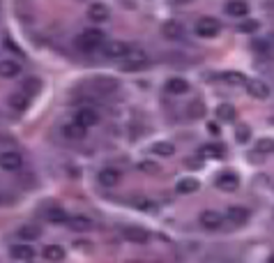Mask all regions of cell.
Returning <instances> with one entry per match:
<instances>
[{"mask_svg": "<svg viewBox=\"0 0 274 263\" xmlns=\"http://www.w3.org/2000/svg\"><path fill=\"white\" fill-rule=\"evenodd\" d=\"M88 18L92 24H104L108 18V7L101 5V2H95V5L88 7Z\"/></svg>", "mask_w": 274, "mask_h": 263, "instance_id": "obj_16", "label": "cell"}, {"mask_svg": "<svg viewBox=\"0 0 274 263\" xmlns=\"http://www.w3.org/2000/svg\"><path fill=\"white\" fill-rule=\"evenodd\" d=\"M122 236H125L129 242H148L150 240L148 231H143V228H134V226H127L125 231H122Z\"/></svg>", "mask_w": 274, "mask_h": 263, "instance_id": "obj_21", "label": "cell"}, {"mask_svg": "<svg viewBox=\"0 0 274 263\" xmlns=\"http://www.w3.org/2000/svg\"><path fill=\"white\" fill-rule=\"evenodd\" d=\"M76 48L78 51H83V54H90V51H95V48H101L104 44V30L101 28H85L81 35L76 37Z\"/></svg>", "mask_w": 274, "mask_h": 263, "instance_id": "obj_1", "label": "cell"}, {"mask_svg": "<svg viewBox=\"0 0 274 263\" xmlns=\"http://www.w3.org/2000/svg\"><path fill=\"white\" fill-rule=\"evenodd\" d=\"M74 120L81 122L83 127H95V125H99V114L92 111V108H78L76 114H74Z\"/></svg>", "mask_w": 274, "mask_h": 263, "instance_id": "obj_10", "label": "cell"}, {"mask_svg": "<svg viewBox=\"0 0 274 263\" xmlns=\"http://www.w3.org/2000/svg\"><path fill=\"white\" fill-rule=\"evenodd\" d=\"M9 256L14 258V261H32L35 258V250L30 245H12L9 247Z\"/></svg>", "mask_w": 274, "mask_h": 263, "instance_id": "obj_15", "label": "cell"}, {"mask_svg": "<svg viewBox=\"0 0 274 263\" xmlns=\"http://www.w3.org/2000/svg\"><path fill=\"white\" fill-rule=\"evenodd\" d=\"M226 217H228V222H231V224H235V226H242V224H247V222H249V210L242 208V206H231V208H228V212H226Z\"/></svg>", "mask_w": 274, "mask_h": 263, "instance_id": "obj_13", "label": "cell"}, {"mask_svg": "<svg viewBox=\"0 0 274 263\" xmlns=\"http://www.w3.org/2000/svg\"><path fill=\"white\" fill-rule=\"evenodd\" d=\"M187 116H189V120H203L205 118V104H203L201 100L189 102V106H187Z\"/></svg>", "mask_w": 274, "mask_h": 263, "instance_id": "obj_24", "label": "cell"}, {"mask_svg": "<svg viewBox=\"0 0 274 263\" xmlns=\"http://www.w3.org/2000/svg\"><path fill=\"white\" fill-rule=\"evenodd\" d=\"M254 46H256L258 48V51H268V42H254Z\"/></svg>", "mask_w": 274, "mask_h": 263, "instance_id": "obj_38", "label": "cell"}, {"mask_svg": "<svg viewBox=\"0 0 274 263\" xmlns=\"http://www.w3.org/2000/svg\"><path fill=\"white\" fill-rule=\"evenodd\" d=\"M127 51H129V44H125V42H106L104 46H101V54L106 56V58H118V60H122L127 56Z\"/></svg>", "mask_w": 274, "mask_h": 263, "instance_id": "obj_4", "label": "cell"}, {"mask_svg": "<svg viewBox=\"0 0 274 263\" xmlns=\"http://www.w3.org/2000/svg\"><path fill=\"white\" fill-rule=\"evenodd\" d=\"M247 92L251 97H256V100H268L270 97V86L258 81V78H247Z\"/></svg>", "mask_w": 274, "mask_h": 263, "instance_id": "obj_7", "label": "cell"}, {"mask_svg": "<svg viewBox=\"0 0 274 263\" xmlns=\"http://www.w3.org/2000/svg\"><path fill=\"white\" fill-rule=\"evenodd\" d=\"M131 206L136 210H141V212H148V215H157V212H159V206H157L152 198H145V196H136L131 201Z\"/></svg>", "mask_w": 274, "mask_h": 263, "instance_id": "obj_17", "label": "cell"}, {"mask_svg": "<svg viewBox=\"0 0 274 263\" xmlns=\"http://www.w3.org/2000/svg\"><path fill=\"white\" fill-rule=\"evenodd\" d=\"M247 12H249V7H247L245 0H231V2H226V14H231V16H247Z\"/></svg>", "mask_w": 274, "mask_h": 263, "instance_id": "obj_23", "label": "cell"}, {"mask_svg": "<svg viewBox=\"0 0 274 263\" xmlns=\"http://www.w3.org/2000/svg\"><path fill=\"white\" fill-rule=\"evenodd\" d=\"M97 180H99L101 187H115L120 182V171L118 168L106 166V168H101L99 174H97Z\"/></svg>", "mask_w": 274, "mask_h": 263, "instance_id": "obj_11", "label": "cell"}, {"mask_svg": "<svg viewBox=\"0 0 274 263\" xmlns=\"http://www.w3.org/2000/svg\"><path fill=\"white\" fill-rule=\"evenodd\" d=\"M2 76L5 78H14V76H18V72H21V65L18 62H14V60H2Z\"/></svg>", "mask_w": 274, "mask_h": 263, "instance_id": "obj_28", "label": "cell"}, {"mask_svg": "<svg viewBox=\"0 0 274 263\" xmlns=\"http://www.w3.org/2000/svg\"><path fill=\"white\" fill-rule=\"evenodd\" d=\"M256 150L263 152V155H268V152H274V138H261L256 144Z\"/></svg>", "mask_w": 274, "mask_h": 263, "instance_id": "obj_35", "label": "cell"}, {"mask_svg": "<svg viewBox=\"0 0 274 263\" xmlns=\"http://www.w3.org/2000/svg\"><path fill=\"white\" fill-rule=\"evenodd\" d=\"M217 118L224 120V122H231V120H235V108L231 104H219L217 106Z\"/></svg>", "mask_w": 274, "mask_h": 263, "instance_id": "obj_30", "label": "cell"}, {"mask_svg": "<svg viewBox=\"0 0 274 263\" xmlns=\"http://www.w3.org/2000/svg\"><path fill=\"white\" fill-rule=\"evenodd\" d=\"M196 35L198 37H205V40H212V37H217L221 32V24L217 21L215 16H203L198 18V24H196Z\"/></svg>", "mask_w": 274, "mask_h": 263, "instance_id": "obj_3", "label": "cell"}, {"mask_svg": "<svg viewBox=\"0 0 274 263\" xmlns=\"http://www.w3.org/2000/svg\"><path fill=\"white\" fill-rule=\"evenodd\" d=\"M224 81L231 86H245L247 84V76L242 72H226L224 74Z\"/></svg>", "mask_w": 274, "mask_h": 263, "instance_id": "obj_32", "label": "cell"}, {"mask_svg": "<svg viewBox=\"0 0 274 263\" xmlns=\"http://www.w3.org/2000/svg\"><path fill=\"white\" fill-rule=\"evenodd\" d=\"M249 138H251V127H247V125L235 127V141H238V144H247Z\"/></svg>", "mask_w": 274, "mask_h": 263, "instance_id": "obj_33", "label": "cell"}, {"mask_svg": "<svg viewBox=\"0 0 274 263\" xmlns=\"http://www.w3.org/2000/svg\"><path fill=\"white\" fill-rule=\"evenodd\" d=\"M85 130H88V127H83L81 122L74 120V122L62 125V130H60V132H62V136L69 138V141H81V138H85Z\"/></svg>", "mask_w": 274, "mask_h": 263, "instance_id": "obj_9", "label": "cell"}, {"mask_svg": "<svg viewBox=\"0 0 274 263\" xmlns=\"http://www.w3.org/2000/svg\"><path fill=\"white\" fill-rule=\"evenodd\" d=\"M261 28V24H258V21H254V18H247L245 24L240 26V32H247V35H251V32H256V30Z\"/></svg>", "mask_w": 274, "mask_h": 263, "instance_id": "obj_36", "label": "cell"}, {"mask_svg": "<svg viewBox=\"0 0 274 263\" xmlns=\"http://www.w3.org/2000/svg\"><path fill=\"white\" fill-rule=\"evenodd\" d=\"M67 226L72 228V231H90V228H92V222L83 215H76V217H69V220H67Z\"/></svg>", "mask_w": 274, "mask_h": 263, "instance_id": "obj_22", "label": "cell"}, {"mask_svg": "<svg viewBox=\"0 0 274 263\" xmlns=\"http://www.w3.org/2000/svg\"><path fill=\"white\" fill-rule=\"evenodd\" d=\"M16 236L21 240H35V238H39V231H37L35 226H21L16 231Z\"/></svg>", "mask_w": 274, "mask_h": 263, "instance_id": "obj_34", "label": "cell"}, {"mask_svg": "<svg viewBox=\"0 0 274 263\" xmlns=\"http://www.w3.org/2000/svg\"><path fill=\"white\" fill-rule=\"evenodd\" d=\"M272 122H274V118H272Z\"/></svg>", "mask_w": 274, "mask_h": 263, "instance_id": "obj_40", "label": "cell"}, {"mask_svg": "<svg viewBox=\"0 0 274 263\" xmlns=\"http://www.w3.org/2000/svg\"><path fill=\"white\" fill-rule=\"evenodd\" d=\"M217 187L224 192H235L240 187V178L233 171H224V174L217 176Z\"/></svg>", "mask_w": 274, "mask_h": 263, "instance_id": "obj_8", "label": "cell"}, {"mask_svg": "<svg viewBox=\"0 0 274 263\" xmlns=\"http://www.w3.org/2000/svg\"><path fill=\"white\" fill-rule=\"evenodd\" d=\"M0 164H2V168H5V171H18V168H21V164H23V157L18 155V152H14V150H7V152H2V160H0Z\"/></svg>", "mask_w": 274, "mask_h": 263, "instance_id": "obj_14", "label": "cell"}, {"mask_svg": "<svg viewBox=\"0 0 274 263\" xmlns=\"http://www.w3.org/2000/svg\"><path fill=\"white\" fill-rule=\"evenodd\" d=\"M21 90L28 92V95H37V92H42V81H39L37 76H30V78H25V81H23Z\"/></svg>", "mask_w": 274, "mask_h": 263, "instance_id": "obj_27", "label": "cell"}, {"mask_svg": "<svg viewBox=\"0 0 274 263\" xmlns=\"http://www.w3.org/2000/svg\"><path fill=\"white\" fill-rule=\"evenodd\" d=\"M166 90L171 92V95H185V92H189V81H185V78H168L166 81Z\"/></svg>", "mask_w": 274, "mask_h": 263, "instance_id": "obj_19", "label": "cell"}, {"mask_svg": "<svg viewBox=\"0 0 274 263\" xmlns=\"http://www.w3.org/2000/svg\"><path fill=\"white\" fill-rule=\"evenodd\" d=\"M198 187H201V182L196 178H182L175 190H178V194H194V192H198Z\"/></svg>", "mask_w": 274, "mask_h": 263, "instance_id": "obj_25", "label": "cell"}, {"mask_svg": "<svg viewBox=\"0 0 274 263\" xmlns=\"http://www.w3.org/2000/svg\"><path fill=\"white\" fill-rule=\"evenodd\" d=\"M201 155L203 157H212V160H221V157L226 155V150H224V146L219 144H208L201 148Z\"/></svg>", "mask_w": 274, "mask_h": 263, "instance_id": "obj_26", "label": "cell"}, {"mask_svg": "<svg viewBox=\"0 0 274 263\" xmlns=\"http://www.w3.org/2000/svg\"><path fill=\"white\" fill-rule=\"evenodd\" d=\"M28 97L30 95L23 92V90H21V92H12L9 100H7V104H9L14 111H25V108H28Z\"/></svg>", "mask_w": 274, "mask_h": 263, "instance_id": "obj_20", "label": "cell"}, {"mask_svg": "<svg viewBox=\"0 0 274 263\" xmlns=\"http://www.w3.org/2000/svg\"><path fill=\"white\" fill-rule=\"evenodd\" d=\"M161 35L166 40H171V42H180V40H185V28L180 24H175V21H166L164 28H161Z\"/></svg>", "mask_w": 274, "mask_h": 263, "instance_id": "obj_12", "label": "cell"}, {"mask_svg": "<svg viewBox=\"0 0 274 263\" xmlns=\"http://www.w3.org/2000/svg\"><path fill=\"white\" fill-rule=\"evenodd\" d=\"M148 67V56L143 48L138 46H129L127 56L122 58V70L125 72H136V70H145Z\"/></svg>", "mask_w": 274, "mask_h": 263, "instance_id": "obj_2", "label": "cell"}, {"mask_svg": "<svg viewBox=\"0 0 274 263\" xmlns=\"http://www.w3.org/2000/svg\"><path fill=\"white\" fill-rule=\"evenodd\" d=\"M272 261H274V254H272Z\"/></svg>", "mask_w": 274, "mask_h": 263, "instance_id": "obj_39", "label": "cell"}, {"mask_svg": "<svg viewBox=\"0 0 274 263\" xmlns=\"http://www.w3.org/2000/svg\"><path fill=\"white\" fill-rule=\"evenodd\" d=\"M46 220L51 222V224H67V212L65 210H60V208H53V210H48L46 212Z\"/></svg>", "mask_w": 274, "mask_h": 263, "instance_id": "obj_31", "label": "cell"}, {"mask_svg": "<svg viewBox=\"0 0 274 263\" xmlns=\"http://www.w3.org/2000/svg\"><path fill=\"white\" fill-rule=\"evenodd\" d=\"M141 171H145V174H157V171H159V166H157L155 162H141Z\"/></svg>", "mask_w": 274, "mask_h": 263, "instance_id": "obj_37", "label": "cell"}, {"mask_svg": "<svg viewBox=\"0 0 274 263\" xmlns=\"http://www.w3.org/2000/svg\"><path fill=\"white\" fill-rule=\"evenodd\" d=\"M150 152L155 157H171V155H175V146L171 141H155V144L150 146Z\"/></svg>", "mask_w": 274, "mask_h": 263, "instance_id": "obj_18", "label": "cell"}, {"mask_svg": "<svg viewBox=\"0 0 274 263\" xmlns=\"http://www.w3.org/2000/svg\"><path fill=\"white\" fill-rule=\"evenodd\" d=\"M201 224L208 228V231H217V228H221V224H224V215L217 212V210H203Z\"/></svg>", "mask_w": 274, "mask_h": 263, "instance_id": "obj_6", "label": "cell"}, {"mask_svg": "<svg viewBox=\"0 0 274 263\" xmlns=\"http://www.w3.org/2000/svg\"><path fill=\"white\" fill-rule=\"evenodd\" d=\"M120 86L118 78L113 76H97L95 81H92V88L97 90V92H101V95H111V92H115Z\"/></svg>", "mask_w": 274, "mask_h": 263, "instance_id": "obj_5", "label": "cell"}, {"mask_svg": "<svg viewBox=\"0 0 274 263\" xmlns=\"http://www.w3.org/2000/svg\"><path fill=\"white\" fill-rule=\"evenodd\" d=\"M44 258H46V261H62V258H65V250L60 245H48L46 250H44Z\"/></svg>", "mask_w": 274, "mask_h": 263, "instance_id": "obj_29", "label": "cell"}]
</instances>
